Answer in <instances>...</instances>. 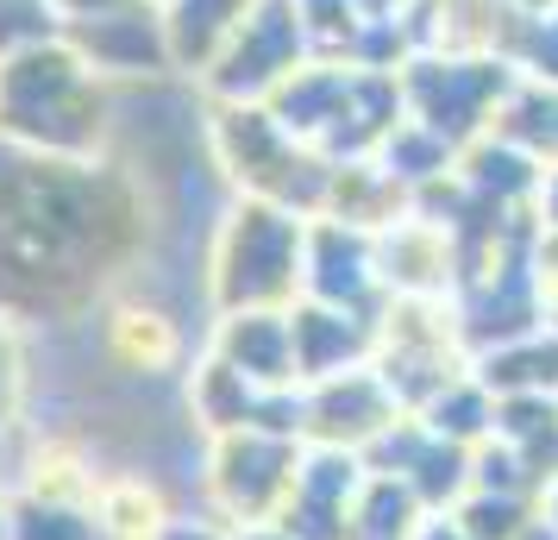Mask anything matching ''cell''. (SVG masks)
<instances>
[{
  "instance_id": "3957f363",
  "label": "cell",
  "mask_w": 558,
  "mask_h": 540,
  "mask_svg": "<svg viewBox=\"0 0 558 540\" xmlns=\"http://www.w3.org/2000/svg\"><path fill=\"white\" fill-rule=\"evenodd\" d=\"M452 521L471 540H521L539 521V496H508V490H464L452 503Z\"/></svg>"
},
{
  "instance_id": "6da1fadb",
  "label": "cell",
  "mask_w": 558,
  "mask_h": 540,
  "mask_svg": "<svg viewBox=\"0 0 558 540\" xmlns=\"http://www.w3.org/2000/svg\"><path fill=\"white\" fill-rule=\"evenodd\" d=\"M514 76L521 70L508 57H408L402 107L408 120L433 127L452 152H464V145L496 132V113H502Z\"/></svg>"
},
{
  "instance_id": "5b68a950",
  "label": "cell",
  "mask_w": 558,
  "mask_h": 540,
  "mask_svg": "<svg viewBox=\"0 0 558 540\" xmlns=\"http://www.w3.org/2000/svg\"><path fill=\"white\" fill-rule=\"evenodd\" d=\"M414 540H471V535L452 521V509H439V515H427V521H421V535H414Z\"/></svg>"
},
{
  "instance_id": "7a4b0ae2",
  "label": "cell",
  "mask_w": 558,
  "mask_h": 540,
  "mask_svg": "<svg viewBox=\"0 0 558 540\" xmlns=\"http://www.w3.org/2000/svg\"><path fill=\"white\" fill-rule=\"evenodd\" d=\"M496 139L521 145L539 170H553V164H558V88H553V82L514 76L502 113H496Z\"/></svg>"
},
{
  "instance_id": "ba28073f",
  "label": "cell",
  "mask_w": 558,
  "mask_h": 540,
  "mask_svg": "<svg viewBox=\"0 0 558 540\" xmlns=\"http://www.w3.org/2000/svg\"><path fill=\"white\" fill-rule=\"evenodd\" d=\"M508 7H514V13H546L553 0H508Z\"/></svg>"
},
{
  "instance_id": "8992f818",
  "label": "cell",
  "mask_w": 558,
  "mask_h": 540,
  "mask_svg": "<svg viewBox=\"0 0 558 540\" xmlns=\"http://www.w3.org/2000/svg\"><path fill=\"white\" fill-rule=\"evenodd\" d=\"M539 521H553V528H558V478L539 490Z\"/></svg>"
},
{
  "instance_id": "277c9868",
  "label": "cell",
  "mask_w": 558,
  "mask_h": 540,
  "mask_svg": "<svg viewBox=\"0 0 558 540\" xmlns=\"http://www.w3.org/2000/svg\"><path fill=\"white\" fill-rule=\"evenodd\" d=\"M533 220H539V232H553L558 239V164L539 177V195H533Z\"/></svg>"
},
{
  "instance_id": "52a82bcc",
  "label": "cell",
  "mask_w": 558,
  "mask_h": 540,
  "mask_svg": "<svg viewBox=\"0 0 558 540\" xmlns=\"http://www.w3.org/2000/svg\"><path fill=\"white\" fill-rule=\"evenodd\" d=\"M521 540H558V528H553V521H533V528H527Z\"/></svg>"
}]
</instances>
